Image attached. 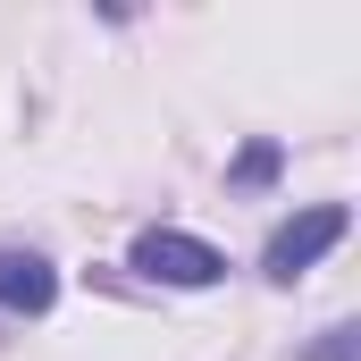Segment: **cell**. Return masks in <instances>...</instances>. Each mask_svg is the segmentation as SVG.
<instances>
[{
  "instance_id": "3957f363",
  "label": "cell",
  "mask_w": 361,
  "mask_h": 361,
  "mask_svg": "<svg viewBox=\"0 0 361 361\" xmlns=\"http://www.w3.org/2000/svg\"><path fill=\"white\" fill-rule=\"evenodd\" d=\"M51 302H59V269H51L42 252H0V311L42 319Z\"/></svg>"
},
{
  "instance_id": "5b68a950",
  "label": "cell",
  "mask_w": 361,
  "mask_h": 361,
  "mask_svg": "<svg viewBox=\"0 0 361 361\" xmlns=\"http://www.w3.org/2000/svg\"><path fill=\"white\" fill-rule=\"evenodd\" d=\"M361 353V328H328L319 345H311V361H353Z\"/></svg>"
},
{
  "instance_id": "6da1fadb",
  "label": "cell",
  "mask_w": 361,
  "mask_h": 361,
  "mask_svg": "<svg viewBox=\"0 0 361 361\" xmlns=\"http://www.w3.org/2000/svg\"><path fill=\"white\" fill-rule=\"evenodd\" d=\"M345 227H353V210H345V202H311V210L277 219V235L261 244V277H269V286H294L302 269H319V252H336V244H345Z\"/></svg>"
},
{
  "instance_id": "277c9868",
  "label": "cell",
  "mask_w": 361,
  "mask_h": 361,
  "mask_svg": "<svg viewBox=\"0 0 361 361\" xmlns=\"http://www.w3.org/2000/svg\"><path fill=\"white\" fill-rule=\"evenodd\" d=\"M269 177H277V143H252V152L235 160V177H227V185H269Z\"/></svg>"
},
{
  "instance_id": "7a4b0ae2",
  "label": "cell",
  "mask_w": 361,
  "mask_h": 361,
  "mask_svg": "<svg viewBox=\"0 0 361 361\" xmlns=\"http://www.w3.org/2000/svg\"><path fill=\"white\" fill-rule=\"evenodd\" d=\"M126 269H143L152 286H219L227 277V252L202 244V235H185V227H143L135 252H126Z\"/></svg>"
}]
</instances>
